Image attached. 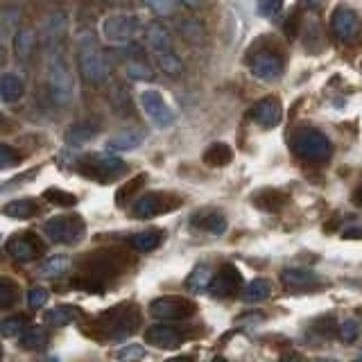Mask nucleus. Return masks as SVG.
I'll use <instances>...</instances> for the list:
<instances>
[{"instance_id":"13","label":"nucleus","mask_w":362,"mask_h":362,"mask_svg":"<svg viewBox=\"0 0 362 362\" xmlns=\"http://www.w3.org/2000/svg\"><path fill=\"white\" fill-rule=\"evenodd\" d=\"M7 254L21 263H30L43 254V245L34 238V233H18L7 243Z\"/></svg>"},{"instance_id":"31","label":"nucleus","mask_w":362,"mask_h":362,"mask_svg":"<svg viewBox=\"0 0 362 362\" xmlns=\"http://www.w3.org/2000/svg\"><path fill=\"white\" fill-rule=\"evenodd\" d=\"M156 57V64L161 68L163 73H168L170 77H179L184 73V64H181L179 57L173 50H163V52H154Z\"/></svg>"},{"instance_id":"8","label":"nucleus","mask_w":362,"mask_h":362,"mask_svg":"<svg viewBox=\"0 0 362 362\" xmlns=\"http://www.w3.org/2000/svg\"><path fill=\"white\" fill-rule=\"evenodd\" d=\"M141 107L145 111V116L150 118L152 124L156 127H170L175 122V111L168 107V102L163 100V95L158 93L156 88H147L141 93Z\"/></svg>"},{"instance_id":"19","label":"nucleus","mask_w":362,"mask_h":362,"mask_svg":"<svg viewBox=\"0 0 362 362\" xmlns=\"http://www.w3.org/2000/svg\"><path fill=\"white\" fill-rule=\"evenodd\" d=\"M286 202H288V195L276 190V188H260L258 192H254V204L267 213L281 211L283 206H286Z\"/></svg>"},{"instance_id":"1","label":"nucleus","mask_w":362,"mask_h":362,"mask_svg":"<svg viewBox=\"0 0 362 362\" xmlns=\"http://www.w3.org/2000/svg\"><path fill=\"white\" fill-rule=\"evenodd\" d=\"M45 82L57 105H68L75 95V75L64 50L52 48L45 59Z\"/></svg>"},{"instance_id":"48","label":"nucleus","mask_w":362,"mask_h":362,"mask_svg":"<svg viewBox=\"0 0 362 362\" xmlns=\"http://www.w3.org/2000/svg\"><path fill=\"white\" fill-rule=\"evenodd\" d=\"M147 7H152L158 14H168V11H173L177 5L175 3H147Z\"/></svg>"},{"instance_id":"35","label":"nucleus","mask_w":362,"mask_h":362,"mask_svg":"<svg viewBox=\"0 0 362 362\" xmlns=\"http://www.w3.org/2000/svg\"><path fill=\"white\" fill-rule=\"evenodd\" d=\"M132 245L139 249V252H152L158 245H161V231H143V233H136L132 238Z\"/></svg>"},{"instance_id":"30","label":"nucleus","mask_w":362,"mask_h":362,"mask_svg":"<svg viewBox=\"0 0 362 362\" xmlns=\"http://www.w3.org/2000/svg\"><path fill=\"white\" fill-rule=\"evenodd\" d=\"M192 226H197V229H204V231H209V233L220 235L226 229V220L222 218L220 213H206V215H197V218L192 220Z\"/></svg>"},{"instance_id":"21","label":"nucleus","mask_w":362,"mask_h":362,"mask_svg":"<svg viewBox=\"0 0 362 362\" xmlns=\"http://www.w3.org/2000/svg\"><path fill=\"white\" fill-rule=\"evenodd\" d=\"M64 30H66V16L62 14V11H54V14H50L43 23V30H41L43 43L48 45V48H52V43H57L62 39Z\"/></svg>"},{"instance_id":"15","label":"nucleus","mask_w":362,"mask_h":362,"mask_svg":"<svg viewBox=\"0 0 362 362\" xmlns=\"http://www.w3.org/2000/svg\"><path fill=\"white\" fill-rule=\"evenodd\" d=\"M243 283V276L240 272H238L235 265H224L218 274L213 276L211 281V294H215V297H229V294H233L238 288H240Z\"/></svg>"},{"instance_id":"49","label":"nucleus","mask_w":362,"mask_h":362,"mask_svg":"<svg viewBox=\"0 0 362 362\" xmlns=\"http://www.w3.org/2000/svg\"><path fill=\"white\" fill-rule=\"evenodd\" d=\"M344 238H349V240H354V238L362 240V226H351V229L344 231Z\"/></svg>"},{"instance_id":"42","label":"nucleus","mask_w":362,"mask_h":362,"mask_svg":"<svg viewBox=\"0 0 362 362\" xmlns=\"http://www.w3.org/2000/svg\"><path fill=\"white\" fill-rule=\"evenodd\" d=\"M48 290L45 288H41V286H34L30 292H28V303H30V308H34V310H39V308H43L45 303H48Z\"/></svg>"},{"instance_id":"36","label":"nucleus","mask_w":362,"mask_h":362,"mask_svg":"<svg viewBox=\"0 0 362 362\" xmlns=\"http://www.w3.org/2000/svg\"><path fill=\"white\" fill-rule=\"evenodd\" d=\"M43 199H48L54 206H64V209H71L77 204V195L68 190H62V188H48L43 192Z\"/></svg>"},{"instance_id":"39","label":"nucleus","mask_w":362,"mask_h":362,"mask_svg":"<svg viewBox=\"0 0 362 362\" xmlns=\"http://www.w3.org/2000/svg\"><path fill=\"white\" fill-rule=\"evenodd\" d=\"M127 75L132 79H139V82H147V79H152L154 73H152V68L147 66L143 59H132L127 64Z\"/></svg>"},{"instance_id":"27","label":"nucleus","mask_w":362,"mask_h":362,"mask_svg":"<svg viewBox=\"0 0 362 362\" xmlns=\"http://www.w3.org/2000/svg\"><path fill=\"white\" fill-rule=\"evenodd\" d=\"M147 43H150V48L154 52L170 50V34L163 28V23L154 21V23H150V25H147Z\"/></svg>"},{"instance_id":"28","label":"nucleus","mask_w":362,"mask_h":362,"mask_svg":"<svg viewBox=\"0 0 362 362\" xmlns=\"http://www.w3.org/2000/svg\"><path fill=\"white\" fill-rule=\"evenodd\" d=\"M211 281H213V272L209 265H197L195 269L190 272L188 279H186V288L192 292H204L211 288Z\"/></svg>"},{"instance_id":"25","label":"nucleus","mask_w":362,"mask_h":362,"mask_svg":"<svg viewBox=\"0 0 362 362\" xmlns=\"http://www.w3.org/2000/svg\"><path fill=\"white\" fill-rule=\"evenodd\" d=\"M71 258L68 256H50L45 258L41 267H39V274L45 279H57V276H64L68 269H71Z\"/></svg>"},{"instance_id":"14","label":"nucleus","mask_w":362,"mask_h":362,"mask_svg":"<svg viewBox=\"0 0 362 362\" xmlns=\"http://www.w3.org/2000/svg\"><path fill=\"white\" fill-rule=\"evenodd\" d=\"M281 116H283V109H281L276 98L258 100L256 105L252 107V111H249V118H252L256 124H260V127H265V129L276 127V124L281 122Z\"/></svg>"},{"instance_id":"51","label":"nucleus","mask_w":362,"mask_h":362,"mask_svg":"<svg viewBox=\"0 0 362 362\" xmlns=\"http://www.w3.org/2000/svg\"><path fill=\"white\" fill-rule=\"evenodd\" d=\"M211 362H226V360H224V358H213Z\"/></svg>"},{"instance_id":"45","label":"nucleus","mask_w":362,"mask_h":362,"mask_svg":"<svg viewBox=\"0 0 362 362\" xmlns=\"http://www.w3.org/2000/svg\"><path fill=\"white\" fill-rule=\"evenodd\" d=\"M281 9L283 3H279V0H260L258 3V14H263L265 18H274Z\"/></svg>"},{"instance_id":"12","label":"nucleus","mask_w":362,"mask_h":362,"mask_svg":"<svg viewBox=\"0 0 362 362\" xmlns=\"http://www.w3.org/2000/svg\"><path fill=\"white\" fill-rule=\"evenodd\" d=\"M331 30L339 41H354L360 32V16L351 7H335L331 16Z\"/></svg>"},{"instance_id":"44","label":"nucleus","mask_w":362,"mask_h":362,"mask_svg":"<svg viewBox=\"0 0 362 362\" xmlns=\"http://www.w3.org/2000/svg\"><path fill=\"white\" fill-rule=\"evenodd\" d=\"M337 333H339V339H344V342H354V339L360 335V326L354 320H346V322H342Z\"/></svg>"},{"instance_id":"22","label":"nucleus","mask_w":362,"mask_h":362,"mask_svg":"<svg viewBox=\"0 0 362 362\" xmlns=\"http://www.w3.org/2000/svg\"><path fill=\"white\" fill-rule=\"evenodd\" d=\"M95 134H98V127L93 122H75L73 127H68L64 141H66V145H71V147H79V145H84L88 141H93Z\"/></svg>"},{"instance_id":"37","label":"nucleus","mask_w":362,"mask_h":362,"mask_svg":"<svg viewBox=\"0 0 362 362\" xmlns=\"http://www.w3.org/2000/svg\"><path fill=\"white\" fill-rule=\"evenodd\" d=\"M179 30L181 34L188 39V41H195V43H202L204 37H206V32H204V25L197 21V18H186L179 23Z\"/></svg>"},{"instance_id":"23","label":"nucleus","mask_w":362,"mask_h":362,"mask_svg":"<svg viewBox=\"0 0 362 362\" xmlns=\"http://www.w3.org/2000/svg\"><path fill=\"white\" fill-rule=\"evenodd\" d=\"M25 93V86H23L21 77L14 73H5L0 75V100L3 102H16Z\"/></svg>"},{"instance_id":"34","label":"nucleus","mask_w":362,"mask_h":362,"mask_svg":"<svg viewBox=\"0 0 362 362\" xmlns=\"http://www.w3.org/2000/svg\"><path fill=\"white\" fill-rule=\"evenodd\" d=\"M28 331V317L25 315H14L0 320V337H14L23 335Z\"/></svg>"},{"instance_id":"32","label":"nucleus","mask_w":362,"mask_h":362,"mask_svg":"<svg viewBox=\"0 0 362 362\" xmlns=\"http://www.w3.org/2000/svg\"><path fill=\"white\" fill-rule=\"evenodd\" d=\"M272 294V283L265 279H254L247 283V288L243 290V299L245 301H263Z\"/></svg>"},{"instance_id":"9","label":"nucleus","mask_w":362,"mask_h":362,"mask_svg":"<svg viewBox=\"0 0 362 362\" xmlns=\"http://www.w3.org/2000/svg\"><path fill=\"white\" fill-rule=\"evenodd\" d=\"M150 313L156 320H165V322H179L186 320L192 313H195V303L186 297H161L154 299L150 305Z\"/></svg>"},{"instance_id":"24","label":"nucleus","mask_w":362,"mask_h":362,"mask_svg":"<svg viewBox=\"0 0 362 362\" xmlns=\"http://www.w3.org/2000/svg\"><path fill=\"white\" fill-rule=\"evenodd\" d=\"M204 163L213 165V168H222L226 163H231L233 158V150L226 143H213L206 152H204Z\"/></svg>"},{"instance_id":"43","label":"nucleus","mask_w":362,"mask_h":362,"mask_svg":"<svg viewBox=\"0 0 362 362\" xmlns=\"http://www.w3.org/2000/svg\"><path fill=\"white\" fill-rule=\"evenodd\" d=\"M143 181H145V175H139V177H134L129 184H124L120 190H118V195H116V199H118V204H124L127 202L136 190H139L141 186H143Z\"/></svg>"},{"instance_id":"18","label":"nucleus","mask_w":362,"mask_h":362,"mask_svg":"<svg viewBox=\"0 0 362 362\" xmlns=\"http://www.w3.org/2000/svg\"><path fill=\"white\" fill-rule=\"evenodd\" d=\"M281 281H283V286H288V288H313L320 283V276L315 274V272L310 269H303V267H288V269H283L281 272Z\"/></svg>"},{"instance_id":"4","label":"nucleus","mask_w":362,"mask_h":362,"mask_svg":"<svg viewBox=\"0 0 362 362\" xmlns=\"http://www.w3.org/2000/svg\"><path fill=\"white\" fill-rule=\"evenodd\" d=\"M292 150L297 156L308 158V161H328L333 154V145L324 132L303 127L292 136Z\"/></svg>"},{"instance_id":"16","label":"nucleus","mask_w":362,"mask_h":362,"mask_svg":"<svg viewBox=\"0 0 362 362\" xmlns=\"http://www.w3.org/2000/svg\"><path fill=\"white\" fill-rule=\"evenodd\" d=\"M147 344H152L156 349H179L184 344V335L173 326H152L145 333Z\"/></svg>"},{"instance_id":"55","label":"nucleus","mask_w":362,"mask_h":362,"mask_svg":"<svg viewBox=\"0 0 362 362\" xmlns=\"http://www.w3.org/2000/svg\"><path fill=\"white\" fill-rule=\"evenodd\" d=\"M356 362H362V356H360V358H358V360H356Z\"/></svg>"},{"instance_id":"7","label":"nucleus","mask_w":362,"mask_h":362,"mask_svg":"<svg viewBox=\"0 0 362 362\" xmlns=\"http://www.w3.org/2000/svg\"><path fill=\"white\" fill-rule=\"evenodd\" d=\"M139 28H141V23L134 14L116 11V14L105 16V21H102V25H100V32L109 43L124 45V43L134 41V37L139 34Z\"/></svg>"},{"instance_id":"40","label":"nucleus","mask_w":362,"mask_h":362,"mask_svg":"<svg viewBox=\"0 0 362 362\" xmlns=\"http://www.w3.org/2000/svg\"><path fill=\"white\" fill-rule=\"evenodd\" d=\"M21 163V154L9 147L5 143H0V170H9V168H16Z\"/></svg>"},{"instance_id":"2","label":"nucleus","mask_w":362,"mask_h":362,"mask_svg":"<svg viewBox=\"0 0 362 362\" xmlns=\"http://www.w3.org/2000/svg\"><path fill=\"white\" fill-rule=\"evenodd\" d=\"M77 62L79 73L88 84H102L109 77V64L105 52L100 50L95 34L90 30L77 32Z\"/></svg>"},{"instance_id":"5","label":"nucleus","mask_w":362,"mask_h":362,"mask_svg":"<svg viewBox=\"0 0 362 362\" xmlns=\"http://www.w3.org/2000/svg\"><path fill=\"white\" fill-rule=\"evenodd\" d=\"M43 235L59 245H77L86 235V222L79 215H59L43 222Z\"/></svg>"},{"instance_id":"38","label":"nucleus","mask_w":362,"mask_h":362,"mask_svg":"<svg viewBox=\"0 0 362 362\" xmlns=\"http://www.w3.org/2000/svg\"><path fill=\"white\" fill-rule=\"evenodd\" d=\"M18 299V286L11 279H0V308H9Z\"/></svg>"},{"instance_id":"17","label":"nucleus","mask_w":362,"mask_h":362,"mask_svg":"<svg viewBox=\"0 0 362 362\" xmlns=\"http://www.w3.org/2000/svg\"><path fill=\"white\" fill-rule=\"evenodd\" d=\"M145 136L147 134L141 127H127V129L113 134L107 141V147L111 152H129V150H136L139 145H143Z\"/></svg>"},{"instance_id":"26","label":"nucleus","mask_w":362,"mask_h":362,"mask_svg":"<svg viewBox=\"0 0 362 362\" xmlns=\"http://www.w3.org/2000/svg\"><path fill=\"white\" fill-rule=\"evenodd\" d=\"M34 45H37V32L32 28H21L16 30V37H14V52L21 59H28L32 54Z\"/></svg>"},{"instance_id":"50","label":"nucleus","mask_w":362,"mask_h":362,"mask_svg":"<svg viewBox=\"0 0 362 362\" xmlns=\"http://www.w3.org/2000/svg\"><path fill=\"white\" fill-rule=\"evenodd\" d=\"M168 362H192L190 358H173V360H168Z\"/></svg>"},{"instance_id":"46","label":"nucleus","mask_w":362,"mask_h":362,"mask_svg":"<svg viewBox=\"0 0 362 362\" xmlns=\"http://www.w3.org/2000/svg\"><path fill=\"white\" fill-rule=\"evenodd\" d=\"M297 23H299V18L292 14V16L288 18V23H286V28H283V30H286V34H288V39H290V41H292L294 37H297Z\"/></svg>"},{"instance_id":"33","label":"nucleus","mask_w":362,"mask_h":362,"mask_svg":"<svg viewBox=\"0 0 362 362\" xmlns=\"http://www.w3.org/2000/svg\"><path fill=\"white\" fill-rule=\"evenodd\" d=\"M48 333L43 331V328L39 326H32L28 328L25 333L21 335V349H28V351H37V349H43L45 344H48Z\"/></svg>"},{"instance_id":"3","label":"nucleus","mask_w":362,"mask_h":362,"mask_svg":"<svg viewBox=\"0 0 362 362\" xmlns=\"http://www.w3.org/2000/svg\"><path fill=\"white\" fill-rule=\"evenodd\" d=\"M77 173L86 179L98 181V184H111V181H116L118 177L127 173V163L109 152H95V154H84L79 158Z\"/></svg>"},{"instance_id":"47","label":"nucleus","mask_w":362,"mask_h":362,"mask_svg":"<svg viewBox=\"0 0 362 362\" xmlns=\"http://www.w3.org/2000/svg\"><path fill=\"white\" fill-rule=\"evenodd\" d=\"M14 129H16V122L0 113V134H9V132H14Z\"/></svg>"},{"instance_id":"54","label":"nucleus","mask_w":362,"mask_h":362,"mask_svg":"<svg viewBox=\"0 0 362 362\" xmlns=\"http://www.w3.org/2000/svg\"><path fill=\"white\" fill-rule=\"evenodd\" d=\"M0 358H3V346H0Z\"/></svg>"},{"instance_id":"11","label":"nucleus","mask_w":362,"mask_h":362,"mask_svg":"<svg viewBox=\"0 0 362 362\" xmlns=\"http://www.w3.org/2000/svg\"><path fill=\"white\" fill-rule=\"evenodd\" d=\"M249 68H252L254 77L263 79V82H274L283 73V62L274 50H260L252 57Z\"/></svg>"},{"instance_id":"20","label":"nucleus","mask_w":362,"mask_h":362,"mask_svg":"<svg viewBox=\"0 0 362 362\" xmlns=\"http://www.w3.org/2000/svg\"><path fill=\"white\" fill-rule=\"evenodd\" d=\"M3 213L11 220H30V218H34V215L39 213V204H37V199H30V197L11 199L3 206Z\"/></svg>"},{"instance_id":"41","label":"nucleus","mask_w":362,"mask_h":362,"mask_svg":"<svg viewBox=\"0 0 362 362\" xmlns=\"http://www.w3.org/2000/svg\"><path fill=\"white\" fill-rule=\"evenodd\" d=\"M116 358L120 362H139L145 358V349L141 344H124L116 354Z\"/></svg>"},{"instance_id":"53","label":"nucleus","mask_w":362,"mask_h":362,"mask_svg":"<svg viewBox=\"0 0 362 362\" xmlns=\"http://www.w3.org/2000/svg\"><path fill=\"white\" fill-rule=\"evenodd\" d=\"M45 362H59V360H57V358H48V360H45Z\"/></svg>"},{"instance_id":"6","label":"nucleus","mask_w":362,"mask_h":362,"mask_svg":"<svg viewBox=\"0 0 362 362\" xmlns=\"http://www.w3.org/2000/svg\"><path fill=\"white\" fill-rule=\"evenodd\" d=\"M139 322H141V317H139V313H136L134 305H118V308H111L107 313H102L100 320H98L102 331L113 339H120L124 335L134 333Z\"/></svg>"},{"instance_id":"52","label":"nucleus","mask_w":362,"mask_h":362,"mask_svg":"<svg viewBox=\"0 0 362 362\" xmlns=\"http://www.w3.org/2000/svg\"><path fill=\"white\" fill-rule=\"evenodd\" d=\"M281 362H297V360H294V358H286V360H281Z\"/></svg>"},{"instance_id":"29","label":"nucleus","mask_w":362,"mask_h":362,"mask_svg":"<svg viewBox=\"0 0 362 362\" xmlns=\"http://www.w3.org/2000/svg\"><path fill=\"white\" fill-rule=\"evenodd\" d=\"M77 315H79V310L73 308V305H57V308L45 313L43 320L48 324H52V326H68V324H73L77 320Z\"/></svg>"},{"instance_id":"10","label":"nucleus","mask_w":362,"mask_h":362,"mask_svg":"<svg viewBox=\"0 0 362 362\" xmlns=\"http://www.w3.org/2000/svg\"><path fill=\"white\" fill-rule=\"evenodd\" d=\"M179 204L181 202L177 197H170V195H165V192H147V195H143L134 202L132 213H134V218L147 220V218H154V215H158V213L177 209Z\"/></svg>"}]
</instances>
